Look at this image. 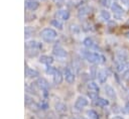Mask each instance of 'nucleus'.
Listing matches in <instances>:
<instances>
[{"mask_svg": "<svg viewBox=\"0 0 129 119\" xmlns=\"http://www.w3.org/2000/svg\"><path fill=\"white\" fill-rule=\"evenodd\" d=\"M51 24L54 26V27H57L58 29H62V23L58 20V19H53L51 21Z\"/></svg>", "mask_w": 129, "mask_h": 119, "instance_id": "5701e85b", "label": "nucleus"}, {"mask_svg": "<svg viewBox=\"0 0 129 119\" xmlns=\"http://www.w3.org/2000/svg\"><path fill=\"white\" fill-rule=\"evenodd\" d=\"M105 93H106L109 97H111V98H115V97H116V94H115L114 89H113L111 86H109V85H106V86H105Z\"/></svg>", "mask_w": 129, "mask_h": 119, "instance_id": "f3484780", "label": "nucleus"}, {"mask_svg": "<svg viewBox=\"0 0 129 119\" xmlns=\"http://www.w3.org/2000/svg\"><path fill=\"white\" fill-rule=\"evenodd\" d=\"M123 78H124L126 81H128V82H129V70H127V71L123 74Z\"/></svg>", "mask_w": 129, "mask_h": 119, "instance_id": "cd10ccee", "label": "nucleus"}, {"mask_svg": "<svg viewBox=\"0 0 129 119\" xmlns=\"http://www.w3.org/2000/svg\"><path fill=\"white\" fill-rule=\"evenodd\" d=\"M55 16L57 17V19H62V20H68L70 17V13L67 10H59L55 13Z\"/></svg>", "mask_w": 129, "mask_h": 119, "instance_id": "f8f14e48", "label": "nucleus"}, {"mask_svg": "<svg viewBox=\"0 0 129 119\" xmlns=\"http://www.w3.org/2000/svg\"><path fill=\"white\" fill-rule=\"evenodd\" d=\"M89 104V102H88V100L85 98V97H79L77 100H76V103H75V107H76V109H78V110H81L82 108H84V107H86L87 105Z\"/></svg>", "mask_w": 129, "mask_h": 119, "instance_id": "39448f33", "label": "nucleus"}, {"mask_svg": "<svg viewBox=\"0 0 129 119\" xmlns=\"http://www.w3.org/2000/svg\"><path fill=\"white\" fill-rule=\"evenodd\" d=\"M112 119H123L121 116H115V117H113Z\"/></svg>", "mask_w": 129, "mask_h": 119, "instance_id": "c756f323", "label": "nucleus"}, {"mask_svg": "<svg viewBox=\"0 0 129 119\" xmlns=\"http://www.w3.org/2000/svg\"><path fill=\"white\" fill-rule=\"evenodd\" d=\"M64 78H66V81L69 84H73L75 82V75L70 70V68H66L64 69Z\"/></svg>", "mask_w": 129, "mask_h": 119, "instance_id": "1a4fd4ad", "label": "nucleus"}, {"mask_svg": "<svg viewBox=\"0 0 129 119\" xmlns=\"http://www.w3.org/2000/svg\"><path fill=\"white\" fill-rule=\"evenodd\" d=\"M25 76L28 77V78H36V77L39 76V74H38V72H36L35 70L26 68V69H25Z\"/></svg>", "mask_w": 129, "mask_h": 119, "instance_id": "2eb2a0df", "label": "nucleus"}, {"mask_svg": "<svg viewBox=\"0 0 129 119\" xmlns=\"http://www.w3.org/2000/svg\"><path fill=\"white\" fill-rule=\"evenodd\" d=\"M52 52H53V54L55 55V56H57V57H64V56H67V51L61 47V46H59V45H54V47H53V49H52Z\"/></svg>", "mask_w": 129, "mask_h": 119, "instance_id": "423d86ee", "label": "nucleus"}, {"mask_svg": "<svg viewBox=\"0 0 129 119\" xmlns=\"http://www.w3.org/2000/svg\"><path fill=\"white\" fill-rule=\"evenodd\" d=\"M111 9H112V11L114 12V14L115 15H117V16H122V15H124V9L119 5V4H117V3H113L112 5H111Z\"/></svg>", "mask_w": 129, "mask_h": 119, "instance_id": "6e6552de", "label": "nucleus"}, {"mask_svg": "<svg viewBox=\"0 0 129 119\" xmlns=\"http://www.w3.org/2000/svg\"><path fill=\"white\" fill-rule=\"evenodd\" d=\"M87 116H88L90 119H99L98 114H97L94 110H88V111H87Z\"/></svg>", "mask_w": 129, "mask_h": 119, "instance_id": "4be33fe9", "label": "nucleus"}, {"mask_svg": "<svg viewBox=\"0 0 129 119\" xmlns=\"http://www.w3.org/2000/svg\"><path fill=\"white\" fill-rule=\"evenodd\" d=\"M99 1H100L101 5L104 6V7H108L109 4H110V0H99Z\"/></svg>", "mask_w": 129, "mask_h": 119, "instance_id": "a878e982", "label": "nucleus"}, {"mask_svg": "<svg viewBox=\"0 0 129 119\" xmlns=\"http://www.w3.org/2000/svg\"><path fill=\"white\" fill-rule=\"evenodd\" d=\"M33 33H34V29H33L32 27H30V26L25 27V29H24V34H25V37H26V38H27V37H30Z\"/></svg>", "mask_w": 129, "mask_h": 119, "instance_id": "412c9836", "label": "nucleus"}, {"mask_svg": "<svg viewBox=\"0 0 129 119\" xmlns=\"http://www.w3.org/2000/svg\"><path fill=\"white\" fill-rule=\"evenodd\" d=\"M95 104L97 106H100V107H106L109 105V101L104 99V98H97L95 100Z\"/></svg>", "mask_w": 129, "mask_h": 119, "instance_id": "dca6fc26", "label": "nucleus"}, {"mask_svg": "<svg viewBox=\"0 0 129 119\" xmlns=\"http://www.w3.org/2000/svg\"><path fill=\"white\" fill-rule=\"evenodd\" d=\"M83 55L84 57L91 64H96V65H101L104 64L106 58L104 55L98 53V52H91V51H85L83 50Z\"/></svg>", "mask_w": 129, "mask_h": 119, "instance_id": "f257e3e1", "label": "nucleus"}, {"mask_svg": "<svg viewBox=\"0 0 129 119\" xmlns=\"http://www.w3.org/2000/svg\"><path fill=\"white\" fill-rule=\"evenodd\" d=\"M125 111H126L127 113H129V101L126 102V104H125Z\"/></svg>", "mask_w": 129, "mask_h": 119, "instance_id": "c85d7f7f", "label": "nucleus"}, {"mask_svg": "<svg viewBox=\"0 0 129 119\" xmlns=\"http://www.w3.org/2000/svg\"><path fill=\"white\" fill-rule=\"evenodd\" d=\"M55 109H56V111L62 113L64 111H67V106L63 103H56L55 104Z\"/></svg>", "mask_w": 129, "mask_h": 119, "instance_id": "aec40b11", "label": "nucleus"}, {"mask_svg": "<svg viewBox=\"0 0 129 119\" xmlns=\"http://www.w3.org/2000/svg\"><path fill=\"white\" fill-rule=\"evenodd\" d=\"M25 6L27 9L31 10V11H34L38 8L39 6V3L37 0H25Z\"/></svg>", "mask_w": 129, "mask_h": 119, "instance_id": "0eeeda50", "label": "nucleus"}, {"mask_svg": "<svg viewBox=\"0 0 129 119\" xmlns=\"http://www.w3.org/2000/svg\"><path fill=\"white\" fill-rule=\"evenodd\" d=\"M128 37H129V34H128Z\"/></svg>", "mask_w": 129, "mask_h": 119, "instance_id": "473e14b6", "label": "nucleus"}, {"mask_svg": "<svg viewBox=\"0 0 129 119\" xmlns=\"http://www.w3.org/2000/svg\"><path fill=\"white\" fill-rule=\"evenodd\" d=\"M39 62L42 63V64H45V65L49 66V65H51V64L53 63V58H52L51 56H49V55L44 54V55H41V56H40Z\"/></svg>", "mask_w": 129, "mask_h": 119, "instance_id": "4468645a", "label": "nucleus"}, {"mask_svg": "<svg viewBox=\"0 0 129 119\" xmlns=\"http://www.w3.org/2000/svg\"><path fill=\"white\" fill-rule=\"evenodd\" d=\"M87 88H88V91H95V92H99V87L98 85L95 83V82H89L87 84Z\"/></svg>", "mask_w": 129, "mask_h": 119, "instance_id": "a211bd4d", "label": "nucleus"}, {"mask_svg": "<svg viewBox=\"0 0 129 119\" xmlns=\"http://www.w3.org/2000/svg\"><path fill=\"white\" fill-rule=\"evenodd\" d=\"M55 72V69L54 68H52V67H49V66H47V69H46V73L47 74H50V75H53V73Z\"/></svg>", "mask_w": 129, "mask_h": 119, "instance_id": "bb28decb", "label": "nucleus"}, {"mask_svg": "<svg viewBox=\"0 0 129 119\" xmlns=\"http://www.w3.org/2000/svg\"><path fill=\"white\" fill-rule=\"evenodd\" d=\"M53 82L56 84V85H59L61 82H62V75L60 73L59 70H56L55 69V72L53 73Z\"/></svg>", "mask_w": 129, "mask_h": 119, "instance_id": "ddd939ff", "label": "nucleus"}, {"mask_svg": "<svg viewBox=\"0 0 129 119\" xmlns=\"http://www.w3.org/2000/svg\"><path fill=\"white\" fill-rule=\"evenodd\" d=\"M34 86L42 91H47L48 89V83L46 80L42 79V78H38L35 82H34Z\"/></svg>", "mask_w": 129, "mask_h": 119, "instance_id": "20e7f679", "label": "nucleus"}, {"mask_svg": "<svg viewBox=\"0 0 129 119\" xmlns=\"http://www.w3.org/2000/svg\"><path fill=\"white\" fill-rule=\"evenodd\" d=\"M84 44L86 47L88 48H91V49H97L98 48V45L94 42V40L91 38V37H87L84 39Z\"/></svg>", "mask_w": 129, "mask_h": 119, "instance_id": "9d476101", "label": "nucleus"}, {"mask_svg": "<svg viewBox=\"0 0 129 119\" xmlns=\"http://www.w3.org/2000/svg\"><path fill=\"white\" fill-rule=\"evenodd\" d=\"M126 25H129V20H127V21H126Z\"/></svg>", "mask_w": 129, "mask_h": 119, "instance_id": "7c9ffc66", "label": "nucleus"}, {"mask_svg": "<svg viewBox=\"0 0 129 119\" xmlns=\"http://www.w3.org/2000/svg\"><path fill=\"white\" fill-rule=\"evenodd\" d=\"M98 93L99 92H95V91H88V96L90 99L92 100H96L98 98Z\"/></svg>", "mask_w": 129, "mask_h": 119, "instance_id": "b1692460", "label": "nucleus"}, {"mask_svg": "<svg viewBox=\"0 0 129 119\" xmlns=\"http://www.w3.org/2000/svg\"><path fill=\"white\" fill-rule=\"evenodd\" d=\"M40 36L44 41H52L53 39H55L56 37V31L52 28H44L41 32H40Z\"/></svg>", "mask_w": 129, "mask_h": 119, "instance_id": "7ed1b4c3", "label": "nucleus"}, {"mask_svg": "<svg viewBox=\"0 0 129 119\" xmlns=\"http://www.w3.org/2000/svg\"><path fill=\"white\" fill-rule=\"evenodd\" d=\"M101 16H102V18L105 19V20H109L110 17H111L110 13H109L108 11H106V10H102V11H101Z\"/></svg>", "mask_w": 129, "mask_h": 119, "instance_id": "393cba45", "label": "nucleus"}, {"mask_svg": "<svg viewBox=\"0 0 129 119\" xmlns=\"http://www.w3.org/2000/svg\"><path fill=\"white\" fill-rule=\"evenodd\" d=\"M42 1H45V0H42Z\"/></svg>", "mask_w": 129, "mask_h": 119, "instance_id": "2f4dec72", "label": "nucleus"}, {"mask_svg": "<svg viewBox=\"0 0 129 119\" xmlns=\"http://www.w3.org/2000/svg\"><path fill=\"white\" fill-rule=\"evenodd\" d=\"M90 13V8L88 6H84L80 9L79 11V17H85L86 15H88Z\"/></svg>", "mask_w": 129, "mask_h": 119, "instance_id": "6ab92c4d", "label": "nucleus"}, {"mask_svg": "<svg viewBox=\"0 0 129 119\" xmlns=\"http://www.w3.org/2000/svg\"><path fill=\"white\" fill-rule=\"evenodd\" d=\"M97 77H98V81L101 83V84H104L106 81H107V78H108V74L105 70H100L97 74Z\"/></svg>", "mask_w": 129, "mask_h": 119, "instance_id": "9b49d317", "label": "nucleus"}, {"mask_svg": "<svg viewBox=\"0 0 129 119\" xmlns=\"http://www.w3.org/2000/svg\"><path fill=\"white\" fill-rule=\"evenodd\" d=\"M41 47V45L36 41H28L25 43L26 48V54L28 56H35L38 53V49Z\"/></svg>", "mask_w": 129, "mask_h": 119, "instance_id": "f03ea898", "label": "nucleus"}]
</instances>
